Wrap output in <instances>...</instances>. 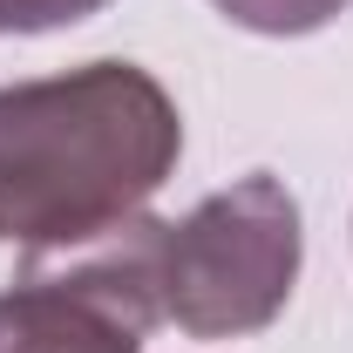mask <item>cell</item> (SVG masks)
Instances as JSON below:
<instances>
[{"instance_id": "cell-3", "label": "cell", "mask_w": 353, "mask_h": 353, "mask_svg": "<svg viewBox=\"0 0 353 353\" xmlns=\"http://www.w3.org/2000/svg\"><path fill=\"white\" fill-rule=\"evenodd\" d=\"M157 299L130 231L75 272H34L0 292V353H143Z\"/></svg>"}, {"instance_id": "cell-5", "label": "cell", "mask_w": 353, "mask_h": 353, "mask_svg": "<svg viewBox=\"0 0 353 353\" xmlns=\"http://www.w3.org/2000/svg\"><path fill=\"white\" fill-rule=\"evenodd\" d=\"M109 0H0V34H48V28H75Z\"/></svg>"}, {"instance_id": "cell-2", "label": "cell", "mask_w": 353, "mask_h": 353, "mask_svg": "<svg viewBox=\"0 0 353 353\" xmlns=\"http://www.w3.org/2000/svg\"><path fill=\"white\" fill-rule=\"evenodd\" d=\"M130 245L150 272L157 319L190 340H245L265 333L299 285V204L279 176H238L204 197L190 218H136Z\"/></svg>"}, {"instance_id": "cell-1", "label": "cell", "mask_w": 353, "mask_h": 353, "mask_svg": "<svg viewBox=\"0 0 353 353\" xmlns=\"http://www.w3.org/2000/svg\"><path fill=\"white\" fill-rule=\"evenodd\" d=\"M183 157L170 88L136 61L0 88V245L68 252L130 231Z\"/></svg>"}, {"instance_id": "cell-4", "label": "cell", "mask_w": 353, "mask_h": 353, "mask_svg": "<svg viewBox=\"0 0 353 353\" xmlns=\"http://www.w3.org/2000/svg\"><path fill=\"white\" fill-rule=\"evenodd\" d=\"M231 28H252V34H312L326 28L347 0H211Z\"/></svg>"}]
</instances>
